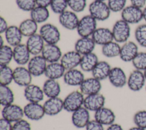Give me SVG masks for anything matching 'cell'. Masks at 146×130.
Returning a JSON list of instances; mask_svg holds the SVG:
<instances>
[{
  "label": "cell",
  "mask_w": 146,
  "mask_h": 130,
  "mask_svg": "<svg viewBox=\"0 0 146 130\" xmlns=\"http://www.w3.org/2000/svg\"><path fill=\"white\" fill-rule=\"evenodd\" d=\"M80 91L84 95H90L99 93L102 89V84L100 80L91 77L84 79L79 86Z\"/></svg>",
  "instance_id": "2e32d148"
},
{
  "label": "cell",
  "mask_w": 146,
  "mask_h": 130,
  "mask_svg": "<svg viewBox=\"0 0 146 130\" xmlns=\"http://www.w3.org/2000/svg\"><path fill=\"white\" fill-rule=\"evenodd\" d=\"M12 127L11 122L3 117L0 119V130H11Z\"/></svg>",
  "instance_id": "c3c4849f"
},
{
  "label": "cell",
  "mask_w": 146,
  "mask_h": 130,
  "mask_svg": "<svg viewBox=\"0 0 146 130\" xmlns=\"http://www.w3.org/2000/svg\"><path fill=\"white\" fill-rule=\"evenodd\" d=\"M4 44V39L2 35H0V47L3 46Z\"/></svg>",
  "instance_id": "9f6ffc18"
},
{
  "label": "cell",
  "mask_w": 146,
  "mask_h": 130,
  "mask_svg": "<svg viewBox=\"0 0 146 130\" xmlns=\"http://www.w3.org/2000/svg\"><path fill=\"white\" fill-rule=\"evenodd\" d=\"M77 14L71 10H66L59 15V22L64 29L68 30H76L79 22Z\"/></svg>",
  "instance_id": "30bf717a"
},
{
  "label": "cell",
  "mask_w": 146,
  "mask_h": 130,
  "mask_svg": "<svg viewBox=\"0 0 146 130\" xmlns=\"http://www.w3.org/2000/svg\"><path fill=\"white\" fill-rule=\"evenodd\" d=\"M66 70L60 62H54L47 64L44 75L47 79L57 80L63 77Z\"/></svg>",
  "instance_id": "f1b7e54d"
},
{
  "label": "cell",
  "mask_w": 146,
  "mask_h": 130,
  "mask_svg": "<svg viewBox=\"0 0 146 130\" xmlns=\"http://www.w3.org/2000/svg\"><path fill=\"white\" fill-rule=\"evenodd\" d=\"M146 79L143 71L138 70L132 71L127 78V84L129 90L132 91H139L145 85Z\"/></svg>",
  "instance_id": "9c48e42d"
},
{
  "label": "cell",
  "mask_w": 146,
  "mask_h": 130,
  "mask_svg": "<svg viewBox=\"0 0 146 130\" xmlns=\"http://www.w3.org/2000/svg\"><path fill=\"white\" fill-rule=\"evenodd\" d=\"M44 95L48 98L58 97L60 95V86L56 80L47 79L43 83L42 87Z\"/></svg>",
  "instance_id": "4dcf8cb0"
},
{
  "label": "cell",
  "mask_w": 146,
  "mask_h": 130,
  "mask_svg": "<svg viewBox=\"0 0 146 130\" xmlns=\"http://www.w3.org/2000/svg\"><path fill=\"white\" fill-rule=\"evenodd\" d=\"M14 101V94L8 86L0 85V101L3 107L11 104Z\"/></svg>",
  "instance_id": "d590c367"
},
{
  "label": "cell",
  "mask_w": 146,
  "mask_h": 130,
  "mask_svg": "<svg viewBox=\"0 0 146 130\" xmlns=\"http://www.w3.org/2000/svg\"><path fill=\"white\" fill-rule=\"evenodd\" d=\"M30 55L26 44L21 43L13 47V60L19 66L27 64L31 59Z\"/></svg>",
  "instance_id": "ffe728a7"
},
{
  "label": "cell",
  "mask_w": 146,
  "mask_h": 130,
  "mask_svg": "<svg viewBox=\"0 0 146 130\" xmlns=\"http://www.w3.org/2000/svg\"><path fill=\"white\" fill-rule=\"evenodd\" d=\"M4 34L5 40L12 47H14L21 44L23 36L19 27L15 25L9 26Z\"/></svg>",
  "instance_id": "4316f807"
},
{
  "label": "cell",
  "mask_w": 146,
  "mask_h": 130,
  "mask_svg": "<svg viewBox=\"0 0 146 130\" xmlns=\"http://www.w3.org/2000/svg\"><path fill=\"white\" fill-rule=\"evenodd\" d=\"M89 14L97 21L108 19L111 15V10L105 2L94 1L88 6Z\"/></svg>",
  "instance_id": "7a4b0ae2"
},
{
  "label": "cell",
  "mask_w": 146,
  "mask_h": 130,
  "mask_svg": "<svg viewBox=\"0 0 146 130\" xmlns=\"http://www.w3.org/2000/svg\"><path fill=\"white\" fill-rule=\"evenodd\" d=\"M127 0H108L107 5L111 12H120L126 7Z\"/></svg>",
  "instance_id": "7bdbcfd3"
},
{
  "label": "cell",
  "mask_w": 146,
  "mask_h": 130,
  "mask_svg": "<svg viewBox=\"0 0 146 130\" xmlns=\"http://www.w3.org/2000/svg\"><path fill=\"white\" fill-rule=\"evenodd\" d=\"M133 122L136 126L146 129V110L137 111L133 116Z\"/></svg>",
  "instance_id": "f6af8a7d"
},
{
  "label": "cell",
  "mask_w": 146,
  "mask_h": 130,
  "mask_svg": "<svg viewBox=\"0 0 146 130\" xmlns=\"http://www.w3.org/2000/svg\"><path fill=\"white\" fill-rule=\"evenodd\" d=\"M36 6L47 7L50 6L52 0H35Z\"/></svg>",
  "instance_id": "816d5d0a"
},
{
  "label": "cell",
  "mask_w": 146,
  "mask_h": 130,
  "mask_svg": "<svg viewBox=\"0 0 146 130\" xmlns=\"http://www.w3.org/2000/svg\"><path fill=\"white\" fill-rule=\"evenodd\" d=\"M106 98L100 93L87 95L84 98L83 107L90 111H96L104 107Z\"/></svg>",
  "instance_id": "9a60e30c"
},
{
  "label": "cell",
  "mask_w": 146,
  "mask_h": 130,
  "mask_svg": "<svg viewBox=\"0 0 146 130\" xmlns=\"http://www.w3.org/2000/svg\"><path fill=\"white\" fill-rule=\"evenodd\" d=\"M38 25L37 23L30 18L22 21L18 27L23 36L28 38L36 34L38 29Z\"/></svg>",
  "instance_id": "d6a6232c"
},
{
  "label": "cell",
  "mask_w": 146,
  "mask_h": 130,
  "mask_svg": "<svg viewBox=\"0 0 146 130\" xmlns=\"http://www.w3.org/2000/svg\"><path fill=\"white\" fill-rule=\"evenodd\" d=\"M86 130H104L103 125L97 121L96 120H90L86 127Z\"/></svg>",
  "instance_id": "7dc6e473"
},
{
  "label": "cell",
  "mask_w": 146,
  "mask_h": 130,
  "mask_svg": "<svg viewBox=\"0 0 146 130\" xmlns=\"http://www.w3.org/2000/svg\"><path fill=\"white\" fill-rule=\"evenodd\" d=\"M90 112L83 106L72 112L71 121L73 125L78 128L86 127L90 121Z\"/></svg>",
  "instance_id": "44dd1931"
},
{
  "label": "cell",
  "mask_w": 146,
  "mask_h": 130,
  "mask_svg": "<svg viewBox=\"0 0 146 130\" xmlns=\"http://www.w3.org/2000/svg\"><path fill=\"white\" fill-rule=\"evenodd\" d=\"M63 78L65 84L70 86H80L85 79L82 71L76 68L67 70Z\"/></svg>",
  "instance_id": "83f0119b"
},
{
  "label": "cell",
  "mask_w": 146,
  "mask_h": 130,
  "mask_svg": "<svg viewBox=\"0 0 146 130\" xmlns=\"http://www.w3.org/2000/svg\"><path fill=\"white\" fill-rule=\"evenodd\" d=\"M13 81V70L8 65L0 66L1 85L9 86Z\"/></svg>",
  "instance_id": "74e56055"
},
{
  "label": "cell",
  "mask_w": 146,
  "mask_h": 130,
  "mask_svg": "<svg viewBox=\"0 0 146 130\" xmlns=\"http://www.w3.org/2000/svg\"><path fill=\"white\" fill-rule=\"evenodd\" d=\"M45 114L55 116L63 109V100L59 97L48 98L43 104Z\"/></svg>",
  "instance_id": "cb8c5ba5"
},
{
  "label": "cell",
  "mask_w": 146,
  "mask_h": 130,
  "mask_svg": "<svg viewBox=\"0 0 146 130\" xmlns=\"http://www.w3.org/2000/svg\"><path fill=\"white\" fill-rule=\"evenodd\" d=\"M143 20L145 21L146 23V6L143 9Z\"/></svg>",
  "instance_id": "db71d44e"
},
{
  "label": "cell",
  "mask_w": 146,
  "mask_h": 130,
  "mask_svg": "<svg viewBox=\"0 0 146 130\" xmlns=\"http://www.w3.org/2000/svg\"><path fill=\"white\" fill-rule=\"evenodd\" d=\"M9 26L6 20L2 17H0V33L1 34H4Z\"/></svg>",
  "instance_id": "681fc988"
},
{
  "label": "cell",
  "mask_w": 146,
  "mask_h": 130,
  "mask_svg": "<svg viewBox=\"0 0 146 130\" xmlns=\"http://www.w3.org/2000/svg\"><path fill=\"white\" fill-rule=\"evenodd\" d=\"M137 43L141 47L146 48V23L139 25L134 32Z\"/></svg>",
  "instance_id": "f35d334b"
},
{
  "label": "cell",
  "mask_w": 146,
  "mask_h": 130,
  "mask_svg": "<svg viewBox=\"0 0 146 130\" xmlns=\"http://www.w3.org/2000/svg\"><path fill=\"white\" fill-rule=\"evenodd\" d=\"M94 1H103V2H104V1H106V0H94Z\"/></svg>",
  "instance_id": "680465c9"
},
{
  "label": "cell",
  "mask_w": 146,
  "mask_h": 130,
  "mask_svg": "<svg viewBox=\"0 0 146 130\" xmlns=\"http://www.w3.org/2000/svg\"><path fill=\"white\" fill-rule=\"evenodd\" d=\"M11 130H31V125L27 121L22 119L14 123Z\"/></svg>",
  "instance_id": "bcb514c9"
},
{
  "label": "cell",
  "mask_w": 146,
  "mask_h": 130,
  "mask_svg": "<svg viewBox=\"0 0 146 130\" xmlns=\"http://www.w3.org/2000/svg\"><path fill=\"white\" fill-rule=\"evenodd\" d=\"M47 66V61L40 54L31 58L27 63V68L33 76L38 77L44 74Z\"/></svg>",
  "instance_id": "52a82bcc"
},
{
  "label": "cell",
  "mask_w": 146,
  "mask_h": 130,
  "mask_svg": "<svg viewBox=\"0 0 146 130\" xmlns=\"http://www.w3.org/2000/svg\"><path fill=\"white\" fill-rule=\"evenodd\" d=\"M45 42L39 34H35L27 38L26 45L31 55H40L45 45Z\"/></svg>",
  "instance_id": "e0dca14e"
},
{
  "label": "cell",
  "mask_w": 146,
  "mask_h": 130,
  "mask_svg": "<svg viewBox=\"0 0 146 130\" xmlns=\"http://www.w3.org/2000/svg\"><path fill=\"white\" fill-rule=\"evenodd\" d=\"M1 114L3 118L11 123H15L22 119L25 116L23 108L13 103L3 107Z\"/></svg>",
  "instance_id": "ba28073f"
},
{
  "label": "cell",
  "mask_w": 146,
  "mask_h": 130,
  "mask_svg": "<svg viewBox=\"0 0 146 130\" xmlns=\"http://www.w3.org/2000/svg\"><path fill=\"white\" fill-rule=\"evenodd\" d=\"M111 30L113 40L119 44L127 42L131 35L130 25L122 19L115 22Z\"/></svg>",
  "instance_id": "6da1fadb"
},
{
  "label": "cell",
  "mask_w": 146,
  "mask_h": 130,
  "mask_svg": "<svg viewBox=\"0 0 146 130\" xmlns=\"http://www.w3.org/2000/svg\"><path fill=\"white\" fill-rule=\"evenodd\" d=\"M120 49L121 46L119 43L113 40L102 46V52L107 58H115L119 56Z\"/></svg>",
  "instance_id": "e575fe53"
},
{
  "label": "cell",
  "mask_w": 146,
  "mask_h": 130,
  "mask_svg": "<svg viewBox=\"0 0 146 130\" xmlns=\"http://www.w3.org/2000/svg\"><path fill=\"white\" fill-rule=\"evenodd\" d=\"M111 65L106 61H99L91 71L92 77L101 81L108 78L111 70Z\"/></svg>",
  "instance_id": "f546056e"
},
{
  "label": "cell",
  "mask_w": 146,
  "mask_h": 130,
  "mask_svg": "<svg viewBox=\"0 0 146 130\" xmlns=\"http://www.w3.org/2000/svg\"><path fill=\"white\" fill-rule=\"evenodd\" d=\"M97 28V21L88 14L79 19L76 30L80 37H90Z\"/></svg>",
  "instance_id": "277c9868"
},
{
  "label": "cell",
  "mask_w": 146,
  "mask_h": 130,
  "mask_svg": "<svg viewBox=\"0 0 146 130\" xmlns=\"http://www.w3.org/2000/svg\"><path fill=\"white\" fill-rule=\"evenodd\" d=\"M84 95L79 91L70 93L63 100V109L69 112H73L83 106Z\"/></svg>",
  "instance_id": "5b68a950"
},
{
  "label": "cell",
  "mask_w": 146,
  "mask_h": 130,
  "mask_svg": "<svg viewBox=\"0 0 146 130\" xmlns=\"http://www.w3.org/2000/svg\"><path fill=\"white\" fill-rule=\"evenodd\" d=\"M136 70L144 71L146 70V52H139L131 62Z\"/></svg>",
  "instance_id": "ab89813d"
},
{
  "label": "cell",
  "mask_w": 146,
  "mask_h": 130,
  "mask_svg": "<svg viewBox=\"0 0 146 130\" xmlns=\"http://www.w3.org/2000/svg\"><path fill=\"white\" fill-rule=\"evenodd\" d=\"M139 53L138 46L136 43L128 40L121 46L119 57L125 62H132Z\"/></svg>",
  "instance_id": "d6986e66"
},
{
  "label": "cell",
  "mask_w": 146,
  "mask_h": 130,
  "mask_svg": "<svg viewBox=\"0 0 146 130\" xmlns=\"http://www.w3.org/2000/svg\"><path fill=\"white\" fill-rule=\"evenodd\" d=\"M44 92L39 86L30 84L24 90V96L30 103H39L43 100Z\"/></svg>",
  "instance_id": "603a6c76"
},
{
  "label": "cell",
  "mask_w": 146,
  "mask_h": 130,
  "mask_svg": "<svg viewBox=\"0 0 146 130\" xmlns=\"http://www.w3.org/2000/svg\"><path fill=\"white\" fill-rule=\"evenodd\" d=\"M145 90H146V84H145Z\"/></svg>",
  "instance_id": "91938a15"
},
{
  "label": "cell",
  "mask_w": 146,
  "mask_h": 130,
  "mask_svg": "<svg viewBox=\"0 0 146 130\" xmlns=\"http://www.w3.org/2000/svg\"><path fill=\"white\" fill-rule=\"evenodd\" d=\"M106 130H123V129L120 124L113 123L112 124L109 125Z\"/></svg>",
  "instance_id": "f5cc1de1"
},
{
  "label": "cell",
  "mask_w": 146,
  "mask_h": 130,
  "mask_svg": "<svg viewBox=\"0 0 146 130\" xmlns=\"http://www.w3.org/2000/svg\"><path fill=\"white\" fill-rule=\"evenodd\" d=\"M41 55L48 63L60 61L63 55L60 47L54 44H45Z\"/></svg>",
  "instance_id": "4fadbf2b"
},
{
  "label": "cell",
  "mask_w": 146,
  "mask_h": 130,
  "mask_svg": "<svg viewBox=\"0 0 146 130\" xmlns=\"http://www.w3.org/2000/svg\"><path fill=\"white\" fill-rule=\"evenodd\" d=\"M50 6L54 13L59 15L67 10V0H52Z\"/></svg>",
  "instance_id": "60d3db41"
},
{
  "label": "cell",
  "mask_w": 146,
  "mask_h": 130,
  "mask_svg": "<svg viewBox=\"0 0 146 130\" xmlns=\"http://www.w3.org/2000/svg\"><path fill=\"white\" fill-rule=\"evenodd\" d=\"M25 116L29 119L38 121L45 115L43 105L39 103H29L23 107Z\"/></svg>",
  "instance_id": "7c38bea8"
},
{
  "label": "cell",
  "mask_w": 146,
  "mask_h": 130,
  "mask_svg": "<svg viewBox=\"0 0 146 130\" xmlns=\"http://www.w3.org/2000/svg\"><path fill=\"white\" fill-rule=\"evenodd\" d=\"M81 58L80 54L75 50H71L66 52L62 55L60 62L67 71L76 68L79 66Z\"/></svg>",
  "instance_id": "5bb4252c"
},
{
  "label": "cell",
  "mask_w": 146,
  "mask_h": 130,
  "mask_svg": "<svg viewBox=\"0 0 146 130\" xmlns=\"http://www.w3.org/2000/svg\"><path fill=\"white\" fill-rule=\"evenodd\" d=\"M15 2L18 7L23 11L30 12L36 6L35 0H15Z\"/></svg>",
  "instance_id": "ee69618b"
},
{
  "label": "cell",
  "mask_w": 146,
  "mask_h": 130,
  "mask_svg": "<svg viewBox=\"0 0 146 130\" xmlns=\"http://www.w3.org/2000/svg\"><path fill=\"white\" fill-rule=\"evenodd\" d=\"M91 38L96 44L103 46L113 40L112 30L107 27H98Z\"/></svg>",
  "instance_id": "7402d4cb"
},
{
  "label": "cell",
  "mask_w": 146,
  "mask_h": 130,
  "mask_svg": "<svg viewBox=\"0 0 146 130\" xmlns=\"http://www.w3.org/2000/svg\"><path fill=\"white\" fill-rule=\"evenodd\" d=\"M95 45L96 44L91 36L80 37L75 43L74 50L82 56L92 52Z\"/></svg>",
  "instance_id": "484cf974"
},
{
  "label": "cell",
  "mask_w": 146,
  "mask_h": 130,
  "mask_svg": "<svg viewBox=\"0 0 146 130\" xmlns=\"http://www.w3.org/2000/svg\"><path fill=\"white\" fill-rule=\"evenodd\" d=\"M30 13V18L38 24L46 22L50 17V11L47 7L36 6Z\"/></svg>",
  "instance_id": "836d02e7"
},
{
  "label": "cell",
  "mask_w": 146,
  "mask_h": 130,
  "mask_svg": "<svg viewBox=\"0 0 146 130\" xmlns=\"http://www.w3.org/2000/svg\"><path fill=\"white\" fill-rule=\"evenodd\" d=\"M132 5L143 9L146 5V0H130Z\"/></svg>",
  "instance_id": "f907efd6"
},
{
  "label": "cell",
  "mask_w": 146,
  "mask_h": 130,
  "mask_svg": "<svg viewBox=\"0 0 146 130\" xmlns=\"http://www.w3.org/2000/svg\"><path fill=\"white\" fill-rule=\"evenodd\" d=\"M67 3L70 10L78 13L84 10L87 5V0H67Z\"/></svg>",
  "instance_id": "b9f144b4"
},
{
  "label": "cell",
  "mask_w": 146,
  "mask_h": 130,
  "mask_svg": "<svg viewBox=\"0 0 146 130\" xmlns=\"http://www.w3.org/2000/svg\"><path fill=\"white\" fill-rule=\"evenodd\" d=\"M108 79L110 83L116 88H122L127 83V78L124 71L120 67H112Z\"/></svg>",
  "instance_id": "ac0fdd59"
},
{
  "label": "cell",
  "mask_w": 146,
  "mask_h": 130,
  "mask_svg": "<svg viewBox=\"0 0 146 130\" xmlns=\"http://www.w3.org/2000/svg\"><path fill=\"white\" fill-rule=\"evenodd\" d=\"M32 75L27 68L19 66L13 70V81L21 87H25L31 84Z\"/></svg>",
  "instance_id": "8fae6325"
},
{
  "label": "cell",
  "mask_w": 146,
  "mask_h": 130,
  "mask_svg": "<svg viewBox=\"0 0 146 130\" xmlns=\"http://www.w3.org/2000/svg\"><path fill=\"white\" fill-rule=\"evenodd\" d=\"M128 130H146L145 129H144V128H140V127H132L130 129H129Z\"/></svg>",
  "instance_id": "11a10c76"
},
{
  "label": "cell",
  "mask_w": 146,
  "mask_h": 130,
  "mask_svg": "<svg viewBox=\"0 0 146 130\" xmlns=\"http://www.w3.org/2000/svg\"><path fill=\"white\" fill-rule=\"evenodd\" d=\"M121 19L129 25L137 24L143 19V9L132 5L126 6L121 11Z\"/></svg>",
  "instance_id": "8992f818"
},
{
  "label": "cell",
  "mask_w": 146,
  "mask_h": 130,
  "mask_svg": "<svg viewBox=\"0 0 146 130\" xmlns=\"http://www.w3.org/2000/svg\"><path fill=\"white\" fill-rule=\"evenodd\" d=\"M143 72H144V74L145 78V79H146V70H144V71H143Z\"/></svg>",
  "instance_id": "6f0895ef"
},
{
  "label": "cell",
  "mask_w": 146,
  "mask_h": 130,
  "mask_svg": "<svg viewBox=\"0 0 146 130\" xmlns=\"http://www.w3.org/2000/svg\"><path fill=\"white\" fill-rule=\"evenodd\" d=\"M98 62L97 55L92 52L82 56L79 66L82 71L91 72Z\"/></svg>",
  "instance_id": "1f68e13d"
},
{
  "label": "cell",
  "mask_w": 146,
  "mask_h": 130,
  "mask_svg": "<svg viewBox=\"0 0 146 130\" xmlns=\"http://www.w3.org/2000/svg\"><path fill=\"white\" fill-rule=\"evenodd\" d=\"M13 59V48L9 44L0 47V66H7Z\"/></svg>",
  "instance_id": "8d00e7d4"
},
{
  "label": "cell",
  "mask_w": 146,
  "mask_h": 130,
  "mask_svg": "<svg viewBox=\"0 0 146 130\" xmlns=\"http://www.w3.org/2000/svg\"><path fill=\"white\" fill-rule=\"evenodd\" d=\"M94 118L103 125H110L114 123L116 116L112 109L103 107L95 112Z\"/></svg>",
  "instance_id": "d4e9b609"
},
{
  "label": "cell",
  "mask_w": 146,
  "mask_h": 130,
  "mask_svg": "<svg viewBox=\"0 0 146 130\" xmlns=\"http://www.w3.org/2000/svg\"><path fill=\"white\" fill-rule=\"evenodd\" d=\"M39 34L40 35L46 44L57 43L60 40V32L58 28L50 23H44L39 29Z\"/></svg>",
  "instance_id": "3957f363"
}]
</instances>
